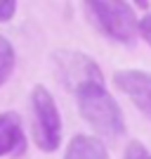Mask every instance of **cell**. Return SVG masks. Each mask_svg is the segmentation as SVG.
I'll use <instances>...</instances> for the list:
<instances>
[{
	"instance_id": "9",
	"label": "cell",
	"mask_w": 151,
	"mask_h": 159,
	"mask_svg": "<svg viewBox=\"0 0 151 159\" xmlns=\"http://www.w3.org/2000/svg\"><path fill=\"white\" fill-rule=\"evenodd\" d=\"M123 159H151V152L142 140H130L128 147H125Z\"/></svg>"
},
{
	"instance_id": "7",
	"label": "cell",
	"mask_w": 151,
	"mask_h": 159,
	"mask_svg": "<svg viewBox=\"0 0 151 159\" xmlns=\"http://www.w3.org/2000/svg\"><path fill=\"white\" fill-rule=\"evenodd\" d=\"M64 159H109V152L99 138L78 133L69 140Z\"/></svg>"
},
{
	"instance_id": "4",
	"label": "cell",
	"mask_w": 151,
	"mask_h": 159,
	"mask_svg": "<svg viewBox=\"0 0 151 159\" xmlns=\"http://www.w3.org/2000/svg\"><path fill=\"white\" fill-rule=\"evenodd\" d=\"M54 66L59 79L64 81L66 88H71L73 93L87 83H102V69L90 55H83L78 50H59L54 52Z\"/></svg>"
},
{
	"instance_id": "2",
	"label": "cell",
	"mask_w": 151,
	"mask_h": 159,
	"mask_svg": "<svg viewBox=\"0 0 151 159\" xmlns=\"http://www.w3.org/2000/svg\"><path fill=\"white\" fill-rule=\"evenodd\" d=\"M85 12L99 31L116 43L130 45L139 33V19L132 5L116 0H90L85 2Z\"/></svg>"
},
{
	"instance_id": "6",
	"label": "cell",
	"mask_w": 151,
	"mask_h": 159,
	"mask_svg": "<svg viewBox=\"0 0 151 159\" xmlns=\"http://www.w3.org/2000/svg\"><path fill=\"white\" fill-rule=\"evenodd\" d=\"M26 150L24 124L17 112L0 114V157H19Z\"/></svg>"
},
{
	"instance_id": "10",
	"label": "cell",
	"mask_w": 151,
	"mask_h": 159,
	"mask_svg": "<svg viewBox=\"0 0 151 159\" xmlns=\"http://www.w3.org/2000/svg\"><path fill=\"white\" fill-rule=\"evenodd\" d=\"M17 14V2L14 0H0V21H10Z\"/></svg>"
},
{
	"instance_id": "3",
	"label": "cell",
	"mask_w": 151,
	"mask_h": 159,
	"mask_svg": "<svg viewBox=\"0 0 151 159\" xmlns=\"http://www.w3.org/2000/svg\"><path fill=\"white\" fill-rule=\"evenodd\" d=\"M31 116H33V143L43 152H57L61 145V116L52 93L45 86L31 90Z\"/></svg>"
},
{
	"instance_id": "5",
	"label": "cell",
	"mask_w": 151,
	"mask_h": 159,
	"mask_svg": "<svg viewBox=\"0 0 151 159\" xmlns=\"http://www.w3.org/2000/svg\"><path fill=\"white\" fill-rule=\"evenodd\" d=\"M113 86L151 121V71L142 69H123L113 74Z\"/></svg>"
},
{
	"instance_id": "11",
	"label": "cell",
	"mask_w": 151,
	"mask_h": 159,
	"mask_svg": "<svg viewBox=\"0 0 151 159\" xmlns=\"http://www.w3.org/2000/svg\"><path fill=\"white\" fill-rule=\"evenodd\" d=\"M139 36L151 45V12H146L142 19H139Z\"/></svg>"
},
{
	"instance_id": "1",
	"label": "cell",
	"mask_w": 151,
	"mask_h": 159,
	"mask_svg": "<svg viewBox=\"0 0 151 159\" xmlns=\"http://www.w3.org/2000/svg\"><path fill=\"white\" fill-rule=\"evenodd\" d=\"M76 105L80 116L92 126V131L104 138H118L125 133V119L118 102L104 88V83H87L76 90Z\"/></svg>"
},
{
	"instance_id": "8",
	"label": "cell",
	"mask_w": 151,
	"mask_h": 159,
	"mask_svg": "<svg viewBox=\"0 0 151 159\" xmlns=\"http://www.w3.org/2000/svg\"><path fill=\"white\" fill-rule=\"evenodd\" d=\"M14 62H17V55H14L12 43L0 33V88L10 81V76L14 71Z\"/></svg>"
}]
</instances>
